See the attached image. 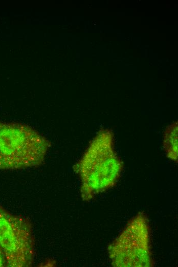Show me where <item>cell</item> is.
Segmentation results:
<instances>
[{"mask_svg": "<svg viewBox=\"0 0 178 267\" xmlns=\"http://www.w3.org/2000/svg\"><path fill=\"white\" fill-rule=\"evenodd\" d=\"M177 122L175 121L165 129L163 137V147L167 157L177 162Z\"/></svg>", "mask_w": 178, "mask_h": 267, "instance_id": "cell-5", "label": "cell"}, {"mask_svg": "<svg viewBox=\"0 0 178 267\" xmlns=\"http://www.w3.org/2000/svg\"><path fill=\"white\" fill-rule=\"evenodd\" d=\"M114 267H152L150 231L146 215L139 212L130 219L107 249Z\"/></svg>", "mask_w": 178, "mask_h": 267, "instance_id": "cell-3", "label": "cell"}, {"mask_svg": "<svg viewBox=\"0 0 178 267\" xmlns=\"http://www.w3.org/2000/svg\"><path fill=\"white\" fill-rule=\"evenodd\" d=\"M114 142L112 130L101 129L73 166L80 180L83 201H91L117 184L124 165L115 150Z\"/></svg>", "mask_w": 178, "mask_h": 267, "instance_id": "cell-1", "label": "cell"}, {"mask_svg": "<svg viewBox=\"0 0 178 267\" xmlns=\"http://www.w3.org/2000/svg\"><path fill=\"white\" fill-rule=\"evenodd\" d=\"M51 145L46 137L30 125L0 120V170L40 166Z\"/></svg>", "mask_w": 178, "mask_h": 267, "instance_id": "cell-2", "label": "cell"}, {"mask_svg": "<svg viewBox=\"0 0 178 267\" xmlns=\"http://www.w3.org/2000/svg\"><path fill=\"white\" fill-rule=\"evenodd\" d=\"M0 247L6 266L30 267L35 256V239L29 219L0 205Z\"/></svg>", "mask_w": 178, "mask_h": 267, "instance_id": "cell-4", "label": "cell"}, {"mask_svg": "<svg viewBox=\"0 0 178 267\" xmlns=\"http://www.w3.org/2000/svg\"><path fill=\"white\" fill-rule=\"evenodd\" d=\"M6 266L5 259L3 253L0 247V267Z\"/></svg>", "mask_w": 178, "mask_h": 267, "instance_id": "cell-6", "label": "cell"}]
</instances>
